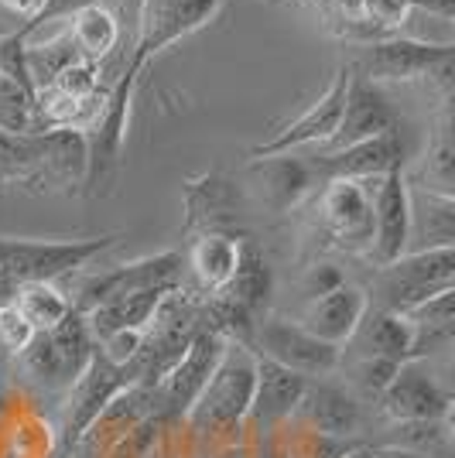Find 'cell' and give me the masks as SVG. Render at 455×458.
I'll return each mask as SVG.
<instances>
[{"label": "cell", "instance_id": "obj_1", "mask_svg": "<svg viewBox=\"0 0 455 458\" xmlns=\"http://www.w3.org/2000/svg\"><path fill=\"white\" fill-rule=\"evenodd\" d=\"M253 380H257V352L250 345L229 339L223 360L216 363L202 394L189 407V414L182 418L185 431L192 438L209 441L212 452H219V445L233 448V438L240 435L250 414Z\"/></svg>", "mask_w": 455, "mask_h": 458}, {"label": "cell", "instance_id": "obj_2", "mask_svg": "<svg viewBox=\"0 0 455 458\" xmlns=\"http://www.w3.org/2000/svg\"><path fill=\"white\" fill-rule=\"evenodd\" d=\"M219 11V0H141V14H137V35H133L131 58L124 65V72L116 76L110 89H137V76L144 72V65L158 58L175 41L189 38L192 31H199L209 18Z\"/></svg>", "mask_w": 455, "mask_h": 458}, {"label": "cell", "instance_id": "obj_3", "mask_svg": "<svg viewBox=\"0 0 455 458\" xmlns=\"http://www.w3.org/2000/svg\"><path fill=\"white\" fill-rule=\"evenodd\" d=\"M116 243V233L82 236V240H28V236H0V270L14 284L48 281L58 284L62 277L90 267L103 250Z\"/></svg>", "mask_w": 455, "mask_h": 458}, {"label": "cell", "instance_id": "obj_4", "mask_svg": "<svg viewBox=\"0 0 455 458\" xmlns=\"http://www.w3.org/2000/svg\"><path fill=\"white\" fill-rule=\"evenodd\" d=\"M455 287V250H408L398 260L383 264L373 274V308L398 311L404 315L408 308L421 305L435 298L442 291Z\"/></svg>", "mask_w": 455, "mask_h": 458}, {"label": "cell", "instance_id": "obj_5", "mask_svg": "<svg viewBox=\"0 0 455 458\" xmlns=\"http://www.w3.org/2000/svg\"><path fill=\"white\" fill-rule=\"evenodd\" d=\"M250 349L270 363L302 373L308 380H322L325 373H332L339 366L336 345L315 339L308 328H302L298 322H288L281 315H264L253 322Z\"/></svg>", "mask_w": 455, "mask_h": 458}, {"label": "cell", "instance_id": "obj_6", "mask_svg": "<svg viewBox=\"0 0 455 458\" xmlns=\"http://www.w3.org/2000/svg\"><path fill=\"white\" fill-rule=\"evenodd\" d=\"M455 58L452 41H417L387 35L380 41H370L363 55L353 62L356 76L366 82H408V79H432L442 62Z\"/></svg>", "mask_w": 455, "mask_h": 458}, {"label": "cell", "instance_id": "obj_7", "mask_svg": "<svg viewBox=\"0 0 455 458\" xmlns=\"http://www.w3.org/2000/svg\"><path fill=\"white\" fill-rule=\"evenodd\" d=\"M229 339H223L219 332L212 328H199L192 335L189 349L182 352V360L171 366L161 380L154 383V397H158V407L161 414L175 424H182V418L189 414V407L195 403V397L202 394V386L209 383L216 363L223 360V349H227Z\"/></svg>", "mask_w": 455, "mask_h": 458}, {"label": "cell", "instance_id": "obj_8", "mask_svg": "<svg viewBox=\"0 0 455 458\" xmlns=\"http://www.w3.org/2000/svg\"><path fill=\"white\" fill-rule=\"evenodd\" d=\"M182 267H185V257L178 250H165V253H154V257H141L133 264L124 267L103 270L86 277L79 287L76 298H69L79 315H86L90 308H96L99 301H110L116 294H133V291H168V287L182 284Z\"/></svg>", "mask_w": 455, "mask_h": 458}, {"label": "cell", "instance_id": "obj_9", "mask_svg": "<svg viewBox=\"0 0 455 458\" xmlns=\"http://www.w3.org/2000/svg\"><path fill=\"white\" fill-rule=\"evenodd\" d=\"M124 373L114 366L99 349H93L90 363L82 366L76 380L69 383V401H65V420H62V458L76 452L82 435L93 428V420L107 411V403L124 390Z\"/></svg>", "mask_w": 455, "mask_h": 458}, {"label": "cell", "instance_id": "obj_10", "mask_svg": "<svg viewBox=\"0 0 455 458\" xmlns=\"http://www.w3.org/2000/svg\"><path fill=\"white\" fill-rule=\"evenodd\" d=\"M325 189L319 195V209H322V223L329 236L339 243L342 250L353 253H370V240H373V191L370 182H322ZM377 185V178H373Z\"/></svg>", "mask_w": 455, "mask_h": 458}, {"label": "cell", "instance_id": "obj_11", "mask_svg": "<svg viewBox=\"0 0 455 458\" xmlns=\"http://www.w3.org/2000/svg\"><path fill=\"white\" fill-rule=\"evenodd\" d=\"M349 76H353V65H339V72L332 76L329 89H325L298 120L285 123L278 134L257 144L250 151V161H261V157H274V154H288L305 144H325L329 137L336 134L342 116V103H346V89H349Z\"/></svg>", "mask_w": 455, "mask_h": 458}, {"label": "cell", "instance_id": "obj_12", "mask_svg": "<svg viewBox=\"0 0 455 458\" xmlns=\"http://www.w3.org/2000/svg\"><path fill=\"white\" fill-rule=\"evenodd\" d=\"M377 403H380V414L391 420V424L452 418V394L417 360L398 366L394 380L387 383V390L377 397Z\"/></svg>", "mask_w": 455, "mask_h": 458}, {"label": "cell", "instance_id": "obj_13", "mask_svg": "<svg viewBox=\"0 0 455 458\" xmlns=\"http://www.w3.org/2000/svg\"><path fill=\"white\" fill-rule=\"evenodd\" d=\"M400 116L398 110L391 106V99L383 96L377 82H366L363 76H349V89H346V103H342V116L336 134L325 140V154L342 151L349 144H360V140H370V137H380L387 131H398Z\"/></svg>", "mask_w": 455, "mask_h": 458}, {"label": "cell", "instance_id": "obj_14", "mask_svg": "<svg viewBox=\"0 0 455 458\" xmlns=\"http://www.w3.org/2000/svg\"><path fill=\"white\" fill-rule=\"evenodd\" d=\"M408 233H411V185L404 168L387 172L373 185V240H370V260L383 267L408 253Z\"/></svg>", "mask_w": 455, "mask_h": 458}, {"label": "cell", "instance_id": "obj_15", "mask_svg": "<svg viewBox=\"0 0 455 458\" xmlns=\"http://www.w3.org/2000/svg\"><path fill=\"white\" fill-rule=\"evenodd\" d=\"M312 161H315V172H319L322 182H336V178H346V182H373V178H383L387 172L404 168L408 144H404L398 127V131H387V134L360 140V144H349L342 151L312 157Z\"/></svg>", "mask_w": 455, "mask_h": 458}, {"label": "cell", "instance_id": "obj_16", "mask_svg": "<svg viewBox=\"0 0 455 458\" xmlns=\"http://www.w3.org/2000/svg\"><path fill=\"white\" fill-rule=\"evenodd\" d=\"M305 386H308V377L257 356V380H253V401H250L247 414L253 420V428L261 435L285 428L288 420L295 418L298 403H302Z\"/></svg>", "mask_w": 455, "mask_h": 458}, {"label": "cell", "instance_id": "obj_17", "mask_svg": "<svg viewBox=\"0 0 455 458\" xmlns=\"http://www.w3.org/2000/svg\"><path fill=\"white\" fill-rule=\"evenodd\" d=\"M366 308H370V294H366L360 284L342 281L336 291H329L322 298H312V301L305 305L298 325L308 328L315 339H322V343L339 349V345L349 343L353 332L360 328Z\"/></svg>", "mask_w": 455, "mask_h": 458}, {"label": "cell", "instance_id": "obj_18", "mask_svg": "<svg viewBox=\"0 0 455 458\" xmlns=\"http://www.w3.org/2000/svg\"><path fill=\"white\" fill-rule=\"evenodd\" d=\"M295 424H305L312 431H322L332 438H353L363 424L360 403L353 401L342 386L329 380H308L302 403L295 411Z\"/></svg>", "mask_w": 455, "mask_h": 458}, {"label": "cell", "instance_id": "obj_19", "mask_svg": "<svg viewBox=\"0 0 455 458\" xmlns=\"http://www.w3.org/2000/svg\"><path fill=\"white\" fill-rule=\"evenodd\" d=\"M353 339L360 343V356L373 360H391V363H411V349H415V325L398 311H383V308H366L360 328L353 332ZM349 339V343H353Z\"/></svg>", "mask_w": 455, "mask_h": 458}, {"label": "cell", "instance_id": "obj_20", "mask_svg": "<svg viewBox=\"0 0 455 458\" xmlns=\"http://www.w3.org/2000/svg\"><path fill=\"white\" fill-rule=\"evenodd\" d=\"M253 172L264 174V199L270 209L285 212L291 206H298L308 191L315 189V182H322L315 172V161L308 157H295V154H274V157H261L250 161Z\"/></svg>", "mask_w": 455, "mask_h": 458}, {"label": "cell", "instance_id": "obj_21", "mask_svg": "<svg viewBox=\"0 0 455 458\" xmlns=\"http://www.w3.org/2000/svg\"><path fill=\"white\" fill-rule=\"evenodd\" d=\"M455 243V195L411 185V233L408 250H435Z\"/></svg>", "mask_w": 455, "mask_h": 458}, {"label": "cell", "instance_id": "obj_22", "mask_svg": "<svg viewBox=\"0 0 455 458\" xmlns=\"http://www.w3.org/2000/svg\"><path fill=\"white\" fill-rule=\"evenodd\" d=\"M236 257H240V236H229L223 229H206L189 247L185 264L195 274V284L206 294H219L236 270Z\"/></svg>", "mask_w": 455, "mask_h": 458}, {"label": "cell", "instance_id": "obj_23", "mask_svg": "<svg viewBox=\"0 0 455 458\" xmlns=\"http://www.w3.org/2000/svg\"><path fill=\"white\" fill-rule=\"evenodd\" d=\"M270 284H274V277H270V267H267L264 253L261 247L247 240V236H240V257H236V270H233V277H229V284L219 291L227 301H233L236 308H244L247 315H261V308L267 305V298H270Z\"/></svg>", "mask_w": 455, "mask_h": 458}, {"label": "cell", "instance_id": "obj_24", "mask_svg": "<svg viewBox=\"0 0 455 458\" xmlns=\"http://www.w3.org/2000/svg\"><path fill=\"white\" fill-rule=\"evenodd\" d=\"M69 38H73L82 62L103 65V62H110V58L116 62L124 35H120V21H116L114 11H107L103 4H93V7L79 11L76 18H73Z\"/></svg>", "mask_w": 455, "mask_h": 458}, {"label": "cell", "instance_id": "obj_25", "mask_svg": "<svg viewBox=\"0 0 455 458\" xmlns=\"http://www.w3.org/2000/svg\"><path fill=\"white\" fill-rule=\"evenodd\" d=\"M48 335V343H52V352H56L58 366H62V373H65V380L73 383L82 373V366L90 363V356H93V335H90V325H86V315H79L76 308L56 325V328H48L45 332Z\"/></svg>", "mask_w": 455, "mask_h": 458}, {"label": "cell", "instance_id": "obj_26", "mask_svg": "<svg viewBox=\"0 0 455 458\" xmlns=\"http://www.w3.org/2000/svg\"><path fill=\"white\" fill-rule=\"evenodd\" d=\"M18 311L31 322L35 332H48L56 328L69 311H73V301L69 294L58 284H48V281H35V284H18L14 298H11Z\"/></svg>", "mask_w": 455, "mask_h": 458}, {"label": "cell", "instance_id": "obj_27", "mask_svg": "<svg viewBox=\"0 0 455 458\" xmlns=\"http://www.w3.org/2000/svg\"><path fill=\"white\" fill-rule=\"evenodd\" d=\"M421 178L428 182V185H421V189L455 195V189H452L455 185V140H452V114H449V103H445V110L438 114L435 134H432L425 165H421Z\"/></svg>", "mask_w": 455, "mask_h": 458}, {"label": "cell", "instance_id": "obj_28", "mask_svg": "<svg viewBox=\"0 0 455 458\" xmlns=\"http://www.w3.org/2000/svg\"><path fill=\"white\" fill-rule=\"evenodd\" d=\"M383 445L408 448V452H417L425 458H449V452H452V418L400 420L391 428V438Z\"/></svg>", "mask_w": 455, "mask_h": 458}, {"label": "cell", "instance_id": "obj_29", "mask_svg": "<svg viewBox=\"0 0 455 458\" xmlns=\"http://www.w3.org/2000/svg\"><path fill=\"white\" fill-rule=\"evenodd\" d=\"M0 134H35V93L7 72H0Z\"/></svg>", "mask_w": 455, "mask_h": 458}, {"label": "cell", "instance_id": "obj_30", "mask_svg": "<svg viewBox=\"0 0 455 458\" xmlns=\"http://www.w3.org/2000/svg\"><path fill=\"white\" fill-rule=\"evenodd\" d=\"M356 445H363V441L332 438V435L312 431V428H305V424H295V431H288L281 455L285 458H342L346 452H353Z\"/></svg>", "mask_w": 455, "mask_h": 458}, {"label": "cell", "instance_id": "obj_31", "mask_svg": "<svg viewBox=\"0 0 455 458\" xmlns=\"http://www.w3.org/2000/svg\"><path fill=\"white\" fill-rule=\"evenodd\" d=\"M99 65L96 62H73L69 69H62L56 76L52 86H45V89H56L58 96H65V99H73V103H96L99 99Z\"/></svg>", "mask_w": 455, "mask_h": 458}, {"label": "cell", "instance_id": "obj_32", "mask_svg": "<svg viewBox=\"0 0 455 458\" xmlns=\"http://www.w3.org/2000/svg\"><path fill=\"white\" fill-rule=\"evenodd\" d=\"M360 21H366L373 31L394 35L411 18V4L408 0H353Z\"/></svg>", "mask_w": 455, "mask_h": 458}, {"label": "cell", "instance_id": "obj_33", "mask_svg": "<svg viewBox=\"0 0 455 458\" xmlns=\"http://www.w3.org/2000/svg\"><path fill=\"white\" fill-rule=\"evenodd\" d=\"M93 4H99V0H45L39 14H35L31 21H24V24H18V31H11V35H14V38H21V41L35 38V35H39V31H45L52 21H62V18L73 21L79 11L93 7Z\"/></svg>", "mask_w": 455, "mask_h": 458}, {"label": "cell", "instance_id": "obj_34", "mask_svg": "<svg viewBox=\"0 0 455 458\" xmlns=\"http://www.w3.org/2000/svg\"><path fill=\"white\" fill-rule=\"evenodd\" d=\"M31 339H35L31 322L21 315L14 301H4V305H0V349H7V352L21 356Z\"/></svg>", "mask_w": 455, "mask_h": 458}, {"label": "cell", "instance_id": "obj_35", "mask_svg": "<svg viewBox=\"0 0 455 458\" xmlns=\"http://www.w3.org/2000/svg\"><path fill=\"white\" fill-rule=\"evenodd\" d=\"M400 363H391V360H373V356H360V363H356V383H360V390L366 397H373L377 401L380 394L387 390V383L394 380V373H398Z\"/></svg>", "mask_w": 455, "mask_h": 458}, {"label": "cell", "instance_id": "obj_36", "mask_svg": "<svg viewBox=\"0 0 455 458\" xmlns=\"http://www.w3.org/2000/svg\"><path fill=\"white\" fill-rule=\"evenodd\" d=\"M346 281V274H342L336 264H315V267L305 270V294H308V301L312 298H322V294H329V291H336V287Z\"/></svg>", "mask_w": 455, "mask_h": 458}, {"label": "cell", "instance_id": "obj_37", "mask_svg": "<svg viewBox=\"0 0 455 458\" xmlns=\"http://www.w3.org/2000/svg\"><path fill=\"white\" fill-rule=\"evenodd\" d=\"M408 4H411V11H425L445 24H452L455 18V0H408Z\"/></svg>", "mask_w": 455, "mask_h": 458}, {"label": "cell", "instance_id": "obj_38", "mask_svg": "<svg viewBox=\"0 0 455 458\" xmlns=\"http://www.w3.org/2000/svg\"><path fill=\"white\" fill-rule=\"evenodd\" d=\"M0 4H4V7L11 11V14H18L21 24H24V21H31L35 14H39L45 0H0Z\"/></svg>", "mask_w": 455, "mask_h": 458}, {"label": "cell", "instance_id": "obj_39", "mask_svg": "<svg viewBox=\"0 0 455 458\" xmlns=\"http://www.w3.org/2000/svg\"><path fill=\"white\" fill-rule=\"evenodd\" d=\"M370 458H425L417 452H408V448H394V445H370Z\"/></svg>", "mask_w": 455, "mask_h": 458}, {"label": "cell", "instance_id": "obj_40", "mask_svg": "<svg viewBox=\"0 0 455 458\" xmlns=\"http://www.w3.org/2000/svg\"><path fill=\"white\" fill-rule=\"evenodd\" d=\"M14 291H18V284L0 270V305H4V301H11V298H14Z\"/></svg>", "mask_w": 455, "mask_h": 458}, {"label": "cell", "instance_id": "obj_41", "mask_svg": "<svg viewBox=\"0 0 455 458\" xmlns=\"http://www.w3.org/2000/svg\"><path fill=\"white\" fill-rule=\"evenodd\" d=\"M202 458H247V455L236 452V448H219V452H206Z\"/></svg>", "mask_w": 455, "mask_h": 458}, {"label": "cell", "instance_id": "obj_42", "mask_svg": "<svg viewBox=\"0 0 455 458\" xmlns=\"http://www.w3.org/2000/svg\"><path fill=\"white\" fill-rule=\"evenodd\" d=\"M342 458H370V445L363 441V445H356L353 452H346V455H342Z\"/></svg>", "mask_w": 455, "mask_h": 458}, {"label": "cell", "instance_id": "obj_43", "mask_svg": "<svg viewBox=\"0 0 455 458\" xmlns=\"http://www.w3.org/2000/svg\"><path fill=\"white\" fill-rule=\"evenodd\" d=\"M261 458H285V455H281V448H267V452Z\"/></svg>", "mask_w": 455, "mask_h": 458}]
</instances>
